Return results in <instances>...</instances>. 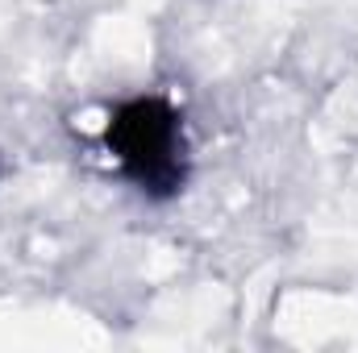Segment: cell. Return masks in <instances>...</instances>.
<instances>
[{
    "mask_svg": "<svg viewBox=\"0 0 358 353\" xmlns=\"http://www.w3.org/2000/svg\"><path fill=\"white\" fill-rule=\"evenodd\" d=\"M104 142L117 154L121 171L146 195H176L183 187V171H187L183 125L167 100L142 96V100L121 104L104 129Z\"/></svg>",
    "mask_w": 358,
    "mask_h": 353,
    "instance_id": "cell-1",
    "label": "cell"
}]
</instances>
